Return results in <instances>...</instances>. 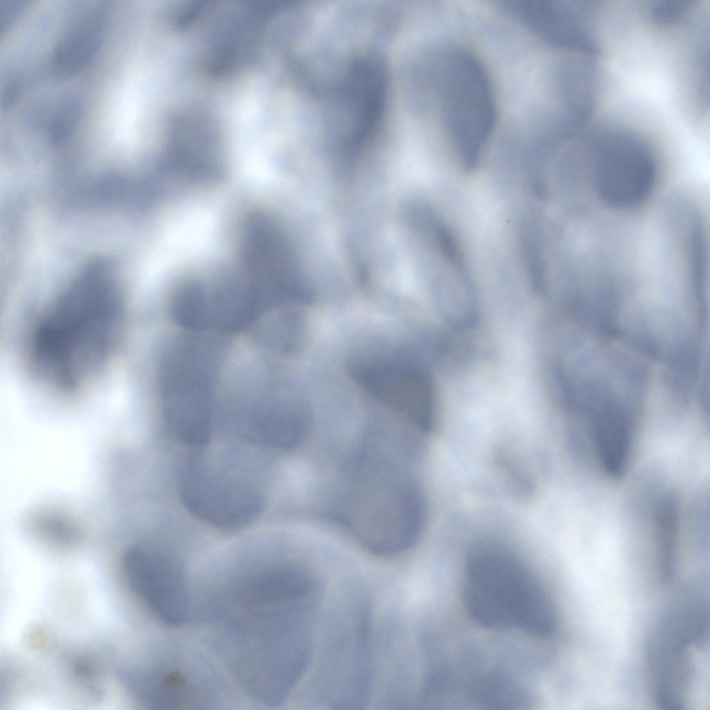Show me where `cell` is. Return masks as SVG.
<instances>
[{"instance_id": "6da1fadb", "label": "cell", "mask_w": 710, "mask_h": 710, "mask_svg": "<svg viewBox=\"0 0 710 710\" xmlns=\"http://www.w3.org/2000/svg\"><path fill=\"white\" fill-rule=\"evenodd\" d=\"M126 311L108 271L89 270L45 308L33 326L27 355L33 372L61 391L82 388L117 352Z\"/></svg>"}, {"instance_id": "7a4b0ae2", "label": "cell", "mask_w": 710, "mask_h": 710, "mask_svg": "<svg viewBox=\"0 0 710 710\" xmlns=\"http://www.w3.org/2000/svg\"><path fill=\"white\" fill-rule=\"evenodd\" d=\"M462 599L470 616L492 629H518L545 637L557 625L554 605L542 585L505 551H476L468 560Z\"/></svg>"}, {"instance_id": "3957f363", "label": "cell", "mask_w": 710, "mask_h": 710, "mask_svg": "<svg viewBox=\"0 0 710 710\" xmlns=\"http://www.w3.org/2000/svg\"><path fill=\"white\" fill-rule=\"evenodd\" d=\"M641 133L609 121L596 130L590 153L591 191L606 209L622 212L639 209L657 189L658 157Z\"/></svg>"}, {"instance_id": "277c9868", "label": "cell", "mask_w": 710, "mask_h": 710, "mask_svg": "<svg viewBox=\"0 0 710 710\" xmlns=\"http://www.w3.org/2000/svg\"><path fill=\"white\" fill-rule=\"evenodd\" d=\"M440 61L439 92L444 123L462 165L472 170L495 126L492 83L483 64L467 50L449 51Z\"/></svg>"}, {"instance_id": "5b68a950", "label": "cell", "mask_w": 710, "mask_h": 710, "mask_svg": "<svg viewBox=\"0 0 710 710\" xmlns=\"http://www.w3.org/2000/svg\"><path fill=\"white\" fill-rule=\"evenodd\" d=\"M181 499L202 521L238 530L260 514L264 498L254 477L234 458L198 452L184 464L179 478Z\"/></svg>"}, {"instance_id": "8992f818", "label": "cell", "mask_w": 710, "mask_h": 710, "mask_svg": "<svg viewBox=\"0 0 710 710\" xmlns=\"http://www.w3.org/2000/svg\"><path fill=\"white\" fill-rule=\"evenodd\" d=\"M125 582L134 596L155 617L170 626L187 620L190 596L184 569L173 553L152 544H140L125 553Z\"/></svg>"}, {"instance_id": "52a82bcc", "label": "cell", "mask_w": 710, "mask_h": 710, "mask_svg": "<svg viewBox=\"0 0 710 710\" xmlns=\"http://www.w3.org/2000/svg\"><path fill=\"white\" fill-rule=\"evenodd\" d=\"M691 641L685 627L669 621L650 641L648 655L655 698L665 709H678L682 704L689 672L686 649Z\"/></svg>"}, {"instance_id": "ba28073f", "label": "cell", "mask_w": 710, "mask_h": 710, "mask_svg": "<svg viewBox=\"0 0 710 710\" xmlns=\"http://www.w3.org/2000/svg\"><path fill=\"white\" fill-rule=\"evenodd\" d=\"M594 440L598 458L606 473L614 478L627 468L632 448L630 422L614 406H607L596 416Z\"/></svg>"}, {"instance_id": "9c48e42d", "label": "cell", "mask_w": 710, "mask_h": 710, "mask_svg": "<svg viewBox=\"0 0 710 710\" xmlns=\"http://www.w3.org/2000/svg\"><path fill=\"white\" fill-rule=\"evenodd\" d=\"M470 695L474 702L490 709H514L529 704L523 688L511 677L493 673L479 678L473 684Z\"/></svg>"}, {"instance_id": "30bf717a", "label": "cell", "mask_w": 710, "mask_h": 710, "mask_svg": "<svg viewBox=\"0 0 710 710\" xmlns=\"http://www.w3.org/2000/svg\"><path fill=\"white\" fill-rule=\"evenodd\" d=\"M678 514L677 504L673 496L663 498L657 508L655 523L658 565L664 582H669L675 573Z\"/></svg>"}]
</instances>
